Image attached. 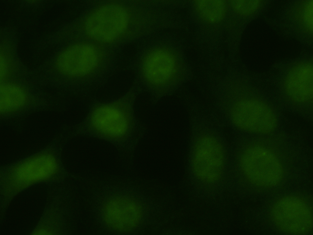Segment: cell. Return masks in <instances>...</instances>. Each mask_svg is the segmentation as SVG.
Returning <instances> with one entry per match:
<instances>
[{
	"mask_svg": "<svg viewBox=\"0 0 313 235\" xmlns=\"http://www.w3.org/2000/svg\"><path fill=\"white\" fill-rule=\"evenodd\" d=\"M46 42L55 47L51 68L73 94H85L103 85L113 73L115 59L105 47L86 39L68 42L54 33Z\"/></svg>",
	"mask_w": 313,
	"mask_h": 235,
	"instance_id": "6da1fadb",
	"label": "cell"
},
{
	"mask_svg": "<svg viewBox=\"0 0 313 235\" xmlns=\"http://www.w3.org/2000/svg\"><path fill=\"white\" fill-rule=\"evenodd\" d=\"M140 93L133 84L125 94L117 98L102 100L92 98L88 113L76 125L73 135L96 138L121 150L131 151L143 132L134 110L135 99Z\"/></svg>",
	"mask_w": 313,
	"mask_h": 235,
	"instance_id": "7a4b0ae2",
	"label": "cell"
},
{
	"mask_svg": "<svg viewBox=\"0 0 313 235\" xmlns=\"http://www.w3.org/2000/svg\"><path fill=\"white\" fill-rule=\"evenodd\" d=\"M155 20L148 10L133 3L111 1L90 10L79 24L84 39L106 47L139 37Z\"/></svg>",
	"mask_w": 313,
	"mask_h": 235,
	"instance_id": "3957f363",
	"label": "cell"
},
{
	"mask_svg": "<svg viewBox=\"0 0 313 235\" xmlns=\"http://www.w3.org/2000/svg\"><path fill=\"white\" fill-rule=\"evenodd\" d=\"M62 149L55 142L0 170V212L18 194L36 185L63 184L71 174L62 159Z\"/></svg>",
	"mask_w": 313,
	"mask_h": 235,
	"instance_id": "277c9868",
	"label": "cell"
},
{
	"mask_svg": "<svg viewBox=\"0 0 313 235\" xmlns=\"http://www.w3.org/2000/svg\"><path fill=\"white\" fill-rule=\"evenodd\" d=\"M133 83L141 93L146 91L154 103L176 92L187 79L182 56L173 47L159 44L150 48L136 61Z\"/></svg>",
	"mask_w": 313,
	"mask_h": 235,
	"instance_id": "5b68a950",
	"label": "cell"
},
{
	"mask_svg": "<svg viewBox=\"0 0 313 235\" xmlns=\"http://www.w3.org/2000/svg\"><path fill=\"white\" fill-rule=\"evenodd\" d=\"M128 188L106 185L93 196L92 210L102 232L123 235L132 233L142 222L144 209Z\"/></svg>",
	"mask_w": 313,
	"mask_h": 235,
	"instance_id": "8992f818",
	"label": "cell"
},
{
	"mask_svg": "<svg viewBox=\"0 0 313 235\" xmlns=\"http://www.w3.org/2000/svg\"><path fill=\"white\" fill-rule=\"evenodd\" d=\"M284 76L282 88L286 99L301 108L310 107L313 103V52L303 50L297 57L281 64Z\"/></svg>",
	"mask_w": 313,
	"mask_h": 235,
	"instance_id": "52a82bcc",
	"label": "cell"
},
{
	"mask_svg": "<svg viewBox=\"0 0 313 235\" xmlns=\"http://www.w3.org/2000/svg\"><path fill=\"white\" fill-rule=\"evenodd\" d=\"M242 174L250 183L257 186H275L283 176L282 164L274 153L269 148L254 145L246 149L239 161Z\"/></svg>",
	"mask_w": 313,
	"mask_h": 235,
	"instance_id": "ba28073f",
	"label": "cell"
},
{
	"mask_svg": "<svg viewBox=\"0 0 313 235\" xmlns=\"http://www.w3.org/2000/svg\"><path fill=\"white\" fill-rule=\"evenodd\" d=\"M230 115L237 127L251 132H270L275 128L277 123L271 105L256 94L242 95L237 99L232 105Z\"/></svg>",
	"mask_w": 313,
	"mask_h": 235,
	"instance_id": "9c48e42d",
	"label": "cell"
},
{
	"mask_svg": "<svg viewBox=\"0 0 313 235\" xmlns=\"http://www.w3.org/2000/svg\"><path fill=\"white\" fill-rule=\"evenodd\" d=\"M283 34L312 49L313 0L288 1L283 6L276 21H270Z\"/></svg>",
	"mask_w": 313,
	"mask_h": 235,
	"instance_id": "30bf717a",
	"label": "cell"
},
{
	"mask_svg": "<svg viewBox=\"0 0 313 235\" xmlns=\"http://www.w3.org/2000/svg\"><path fill=\"white\" fill-rule=\"evenodd\" d=\"M223 149L219 141L211 135L203 136L198 140L193 151L192 168L202 184L213 185L221 178L225 162Z\"/></svg>",
	"mask_w": 313,
	"mask_h": 235,
	"instance_id": "8fae6325",
	"label": "cell"
},
{
	"mask_svg": "<svg viewBox=\"0 0 313 235\" xmlns=\"http://www.w3.org/2000/svg\"><path fill=\"white\" fill-rule=\"evenodd\" d=\"M272 215L277 226L285 232L304 234L312 227L311 208L305 200L298 196H288L279 199L274 205Z\"/></svg>",
	"mask_w": 313,
	"mask_h": 235,
	"instance_id": "7c38bea8",
	"label": "cell"
},
{
	"mask_svg": "<svg viewBox=\"0 0 313 235\" xmlns=\"http://www.w3.org/2000/svg\"><path fill=\"white\" fill-rule=\"evenodd\" d=\"M69 211L61 195H55L45 208L43 213L30 235H69Z\"/></svg>",
	"mask_w": 313,
	"mask_h": 235,
	"instance_id": "4fadbf2b",
	"label": "cell"
},
{
	"mask_svg": "<svg viewBox=\"0 0 313 235\" xmlns=\"http://www.w3.org/2000/svg\"><path fill=\"white\" fill-rule=\"evenodd\" d=\"M30 98L27 89L19 84L8 81L1 83L0 111L3 118L16 116L27 107Z\"/></svg>",
	"mask_w": 313,
	"mask_h": 235,
	"instance_id": "5bb4252c",
	"label": "cell"
},
{
	"mask_svg": "<svg viewBox=\"0 0 313 235\" xmlns=\"http://www.w3.org/2000/svg\"><path fill=\"white\" fill-rule=\"evenodd\" d=\"M233 10L241 18L250 22L263 14L272 0H230L227 1Z\"/></svg>",
	"mask_w": 313,
	"mask_h": 235,
	"instance_id": "9a60e30c",
	"label": "cell"
},
{
	"mask_svg": "<svg viewBox=\"0 0 313 235\" xmlns=\"http://www.w3.org/2000/svg\"><path fill=\"white\" fill-rule=\"evenodd\" d=\"M194 8L200 17L210 24H216L224 18L227 10V2L224 0H196Z\"/></svg>",
	"mask_w": 313,
	"mask_h": 235,
	"instance_id": "2e32d148",
	"label": "cell"
},
{
	"mask_svg": "<svg viewBox=\"0 0 313 235\" xmlns=\"http://www.w3.org/2000/svg\"><path fill=\"white\" fill-rule=\"evenodd\" d=\"M44 2L45 1L42 0H24L20 1V3L22 7L35 9L38 8L42 5Z\"/></svg>",
	"mask_w": 313,
	"mask_h": 235,
	"instance_id": "e0dca14e",
	"label": "cell"
}]
</instances>
